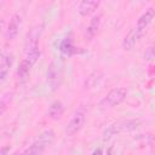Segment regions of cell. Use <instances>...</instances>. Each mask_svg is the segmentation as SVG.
<instances>
[{"mask_svg":"<svg viewBox=\"0 0 155 155\" xmlns=\"http://www.w3.org/2000/svg\"><path fill=\"white\" fill-rule=\"evenodd\" d=\"M91 155H103V149L99 147V148H96L92 153H91Z\"/></svg>","mask_w":155,"mask_h":155,"instance_id":"20","label":"cell"},{"mask_svg":"<svg viewBox=\"0 0 155 155\" xmlns=\"http://www.w3.org/2000/svg\"><path fill=\"white\" fill-rule=\"evenodd\" d=\"M154 16H155V10L153 8V7H149V8H147L140 16H139V18H138V21H137V25L134 27L138 31H140L142 34L144 33V30L149 27V24L153 22V19H154Z\"/></svg>","mask_w":155,"mask_h":155,"instance_id":"7","label":"cell"},{"mask_svg":"<svg viewBox=\"0 0 155 155\" xmlns=\"http://www.w3.org/2000/svg\"><path fill=\"white\" fill-rule=\"evenodd\" d=\"M13 155H21V153H15Z\"/></svg>","mask_w":155,"mask_h":155,"instance_id":"21","label":"cell"},{"mask_svg":"<svg viewBox=\"0 0 155 155\" xmlns=\"http://www.w3.org/2000/svg\"><path fill=\"white\" fill-rule=\"evenodd\" d=\"M99 27H101V16H99V15L93 16L92 19L90 21V24H88L87 28H86V33H85L86 38H87L88 40L93 39V38L97 35V33H98V30H99Z\"/></svg>","mask_w":155,"mask_h":155,"instance_id":"12","label":"cell"},{"mask_svg":"<svg viewBox=\"0 0 155 155\" xmlns=\"http://www.w3.org/2000/svg\"><path fill=\"white\" fill-rule=\"evenodd\" d=\"M59 50H61V52H62L63 54L69 56V57H70V56H74L75 53H78V48L75 47V45L73 44V41H71L70 38H65V39L61 42Z\"/></svg>","mask_w":155,"mask_h":155,"instance_id":"14","label":"cell"},{"mask_svg":"<svg viewBox=\"0 0 155 155\" xmlns=\"http://www.w3.org/2000/svg\"><path fill=\"white\" fill-rule=\"evenodd\" d=\"M10 145H4V147H1L0 148V155H8V153H10Z\"/></svg>","mask_w":155,"mask_h":155,"instance_id":"19","label":"cell"},{"mask_svg":"<svg viewBox=\"0 0 155 155\" xmlns=\"http://www.w3.org/2000/svg\"><path fill=\"white\" fill-rule=\"evenodd\" d=\"M46 78H47V82H48V85H50L52 91H56L57 88H59L61 80H62V73H61L59 67L54 62H51L48 64Z\"/></svg>","mask_w":155,"mask_h":155,"instance_id":"4","label":"cell"},{"mask_svg":"<svg viewBox=\"0 0 155 155\" xmlns=\"http://www.w3.org/2000/svg\"><path fill=\"white\" fill-rule=\"evenodd\" d=\"M41 33H42V25H39V24L33 27L27 33V36H25V40H24V51L25 52L39 47L38 45H39Z\"/></svg>","mask_w":155,"mask_h":155,"instance_id":"5","label":"cell"},{"mask_svg":"<svg viewBox=\"0 0 155 155\" xmlns=\"http://www.w3.org/2000/svg\"><path fill=\"white\" fill-rule=\"evenodd\" d=\"M101 5V1H94V0H85V1H81L79 4V13L81 16H88L91 15L92 12H94Z\"/></svg>","mask_w":155,"mask_h":155,"instance_id":"11","label":"cell"},{"mask_svg":"<svg viewBox=\"0 0 155 155\" xmlns=\"http://www.w3.org/2000/svg\"><path fill=\"white\" fill-rule=\"evenodd\" d=\"M127 97V90L125 87H115L101 101L99 105L102 108H113L121 104Z\"/></svg>","mask_w":155,"mask_h":155,"instance_id":"2","label":"cell"},{"mask_svg":"<svg viewBox=\"0 0 155 155\" xmlns=\"http://www.w3.org/2000/svg\"><path fill=\"white\" fill-rule=\"evenodd\" d=\"M54 138H56L54 132L52 130H46L41 132L38 136V138L23 153H21V155H42L44 151L53 144Z\"/></svg>","mask_w":155,"mask_h":155,"instance_id":"1","label":"cell"},{"mask_svg":"<svg viewBox=\"0 0 155 155\" xmlns=\"http://www.w3.org/2000/svg\"><path fill=\"white\" fill-rule=\"evenodd\" d=\"M85 120H86L85 111H84V110H78V111L73 115V117L70 119L69 124L67 125L65 133H67L68 136H73V134L78 133V132L82 128V126H84V124H85Z\"/></svg>","mask_w":155,"mask_h":155,"instance_id":"6","label":"cell"},{"mask_svg":"<svg viewBox=\"0 0 155 155\" xmlns=\"http://www.w3.org/2000/svg\"><path fill=\"white\" fill-rule=\"evenodd\" d=\"M40 56H41V51H40V48L38 47V48H34V50L27 51V52H25V57H24V59H25V61H28L31 65H34V64L39 61Z\"/></svg>","mask_w":155,"mask_h":155,"instance_id":"17","label":"cell"},{"mask_svg":"<svg viewBox=\"0 0 155 155\" xmlns=\"http://www.w3.org/2000/svg\"><path fill=\"white\" fill-rule=\"evenodd\" d=\"M33 68V65L25 61L24 58L19 62L18 64V68H17V76L19 80H25L28 76H29V73H30V69Z\"/></svg>","mask_w":155,"mask_h":155,"instance_id":"15","label":"cell"},{"mask_svg":"<svg viewBox=\"0 0 155 155\" xmlns=\"http://www.w3.org/2000/svg\"><path fill=\"white\" fill-rule=\"evenodd\" d=\"M12 96H13L12 92H7V93H5L0 97V116H2V114L7 110L8 105L11 104Z\"/></svg>","mask_w":155,"mask_h":155,"instance_id":"16","label":"cell"},{"mask_svg":"<svg viewBox=\"0 0 155 155\" xmlns=\"http://www.w3.org/2000/svg\"><path fill=\"white\" fill-rule=\"evenodd\" d=\"M12 62H13L12 54L7 53V54L0 57V81H2L6 78L8 70L11 68V65H12Z\"/></svg>","mask_w":155,"mask_h":155,"instance_id":"13","label":"cell"},{"mask_svg":"<svg viewBox=\"0 0 155 155\" xmlns=\"http://www.w3.org/2000/svg\"><path fill=\"white\" fill-rule=\"evenodd\" d=\"M21 23H22V18L19 15H13L7 24V28H6V33H5V38L7 40H15L17 34H18V30L21 28Z\"/></svg>","mask_w":155,"mask_h":155,"instance_id":"8","label":"cell"},{"mask_svg":"<svg viewBox=\"0 0 155 155\" xmlns=\"http://www.w3.org/2000/svg\"><path fill=\"white\" fill-rule=\"evenodd\" d=\"M139 124H140V122H139L138 120H126V121H120V122H117V124H114V125L109 126V127L104 131L103 138H104V140H108L109 138H111V137L115 136L116 133L133 131V130H136V128L139 126Z\"/></svg>","mask_w":155,"mask_h":155,"instance_id":"3","label":"cell"},{"mask_svg":"<svg viewBox=\"0 0 155 155\" xmlns=\"http://www.w3.org/2000/svg\"><path fill=\"white\" fill-rule=\"evenodd\" d=\"M155 57V53H154V47L150 46L147 48V51L144 52V59L145 61H153Z\"/></svg>","mask_w":155,"mask_h":155,"instance_id":"18","label":"cell"},{"mask_svg":"<svg viewBox=\"0 0 155 155\" xmlns=\"http://www.w3.org/2000/svg\"><path fill=\"white\" fill-rule=\"evenodd\" d=\"M64 114V104L61 101H54L51 103L47 110V116L51 120H59Z\"/></svg>","mask_w":155,"mask_h":155,"instance_id":"10","label":"cell"},{"mask_svg":"<svg viewBox=\"0 0 155 155\" xmlns=\"http://www.w3.org/2000/svg\"><path fill=\"white\" fill-rule=\"evenodd\" d=\"M142 35L143 34L140 31H138L136 28H132L122 40V48L125 51H131L136 46L137 41L142 38Z\"/></svg>","mask_w":155,"mask_h":155,"instance_id":"9","label":"cell"}]
</instances>
